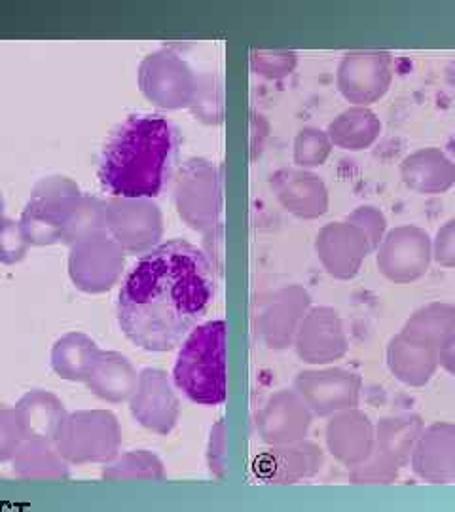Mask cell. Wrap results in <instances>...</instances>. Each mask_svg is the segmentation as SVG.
<instances>
[{
  "label": "cell",
  "mask_w": 455,
  "mask_h": 512,
  "mask_svg": "<svg viewBox=\"0 0 455 512\" xmlns=\"http://www.w3.org/2000/svg\"><path fill=\"white\" fill-rule=\"evenodd\" d=\"M217 293L211 260L184 239L160 243L141 256L118 294V325L145 351L179 348L198 327Z\"/></svg>",
  "instance_id": "cell-1"
},
{
  "label": "cell",
  "mask_w": 455,
  "mask_h": 512,
  "mask_svg": "<svg viewBox=\"0 0 455 512\" xmlns=\"http://www.w3.org/2000/svg\"><path fill=\"white\" fill-rule=\"evenodd\" d=\"M179 148V131L160 114H131L101 150L97 179L109 198L154 200Z\"/></svg>",
  "instance_id": "cell-2"
},
{
  "label": "cell",
  "mask_w": 455,
  "mask_h": 512,
  "mask_svg": "<svg viewBox=\"0 0 455 512\" xmlns=\"http://www.w3.org/2000/svg\"><path fill=\"white\" fill-rule=\"evenodd\" d=\"M226 340V321L215 319L198 325L182 342L173 382L192 403L219 406L226 401Z\"/></svg>",
  "instance_id": "cell-3"
},
{
  "label": "cell",
  "mask_w": 455,
  "mask_h": 512,
  "mask_svg": "<svg viewBox=\"0 0 455 512\" xmlns=\"http://www.w3.org/2000/svg\"><path fill=\"white\" fill-rule=\"evenodd\" d=\"M54 446L69 465H107L122 446L120 421L110 410H76L67 416Z\"/></svg>",
  "instance_id": "cell-4"
},
{
  "label": "cell",
  "mask_w": 455,
  "mask_h": 512,
  "mask_svg": "<svg viewBox=\"0 0 455 512\" xmlns=\"http://www.w3.org/2000/svg\"><path fill=\"white\" fill-rule=\"evenodd\" d=\"M222 186L217 165L192 158L175 177V205L181 219L198 232H211L219 224Z\"/></svg>",
  "instance_id": "cell-5"
},
{
  "label": "cell",
  "mask_w": 455,
  "mask_h": 512,
  "mask_svg": "<svg viewBox=\"0 0 455 512\" xmlns=\"http://www.w3.org/2000/svg\"><path fill=\"white\" fill-rule=\"evenodd\" d=\"M105 230L126 255H146L164 236L162 211L152 200L107 198Z\"/></svg>",
  "instance_id": "cell-6"
},
{
  "label": "cell",
  "mask_w": 455,
  "mask_h": 512,
  "mask_svg": "<svg viewBox=\"0 0 455 512\" xmlns=\"http://www.w3.org/2000/svg\"><path fill=\"white\" fill-rule=\"evenodd\" d=\"M137 78L146 99L167 110L190 107L198 86V76L171 50L146 55L139 65Z\"/></svg>",
  "instance_id": "cell-7"
},
{
  "label": "cell",
  "mask_w": 455,
  "mask_h": 512,
  "mask_svg": "<svg viewBox=\"0 0 455 512\" xmlns=\"http://www.w3.org/2000/svg\"><path fill=\"white\" fill-rule=\"evenodd\" d=\"M124 266L126 253L107 232L82 239L69 253V275L82 293H107L120 281Z\"/></svg>",
  "instance_id": "cell-8"
},
{
  "label": "cell",
  "mask_w": 455,
  "mask_h": 512,
  "mask_svg": "<svg viewBox=\"0 0 455 512\" xmlns=\"http://www.w3.org/2000/svg\"><path fill=\"white\" fill-rule=\"evenodd\" d=\"M391 82L393 57L387 52H349L338 67V90L355 107H368L382 99Z\"/></svg>",
  "instance_id": "cell-9"
},
{
  "label": "cell",
  "mask_w": 455,
  "mask_h": 512,
  "mask_svg": "<svg viewBox=\"0 0 455 512\" xmlns=\"http://www.w3.org/2000/svg\"><path fill=\"white\" fill-rule=\"evenodd\" d=\"M433 258V241L416 226L391 230L378 247V268L389 281L410 283L427 274Z\"/></svg>",
  "instance_id": "cell-10"
},
{
  "label": "cell",
  "mask_w": 455,
  "mask_h": 512,
  "mask_svg": "<svg viewBox=\"0 0 455 512\" xmlns=\"http://www.w3.org/2000/svg\"><path fill=\"white\" fill-rule=\"evenodd\" d=\"M131 416L139 425L158 435H169L181 414L179 397L160 368H145L139 372L137 389L129 399Z\"/></svg>",
  "instance_id": "cell-11"
},
{
  "label": "cell",
  "mask_w": 455,
  "mask_h": 512,
  "mask_svg": "<svg viewBox=\"0 0 455 512\" xmlns=\"http://www.w3.org/2000/svg\"><path fill=\"white\" fill-rule=\"evenodd\" d=\"M294 391L317 416H332L359 404L361 378L344 368L308 370L298 374Z\"/></svg>",
  "instance_id": "cell-12"
},
{
  "label": "cell",
  "mask_w": 455,
  "mask_h": 512,
  "mask_svg": "<svg viewBox=\"0 0 455 512\" xmlns=\"http://www.w3.org/2000/svg\"><path fill=\"white\" fill-rule=\"evenodd\" d=\"M311 410L296 391H277L258 414V431L266 444L285 446L306 439Z\"/></svg>",
  "instance_id": "cell-13"
},
{
  "label": "cell",
  "mask_w": 455,
  "mask_h": 512,
  "mask_svg": "<svg viewBox=\"0 0 455 512\" xmlns=\"http://www.w3.org/2000/svg\"><path fill=\"white\" fill-rule=\"evenodd\" d=\"M296 351L300 359L313 365H325L344 357L346 334L338 313L330 308H315L300 323L296 332Z\"/></svg>",
  "instance_id": "cell-14"
},
{
  "label": "cell",
  "mask_w": 455,
  "mask_h": 512,
  "mask_svg": "<svg viewBox=\"0 0 455 512\" xmlns=\"http://www.w3.org/2000/svg\"><path fill=\"white\" fill-rule=\"evenodd\" d=\"M310 306V296L292 285L273 293L258 315V330L268 348H289Z\"/></svg>",
  "instance_id": "cell-15"
},
{
  "label": "cell",
  "mask_w": 455,
  "mask_h": 512,
  "mask_svg": "<svg viewBox=\"0 0 455 512\" xmlns=\"http://www.w3.org/2000/svg\"><path fill=\"white\" fill-rule=\"evenodd\" d=\"M315 247L328 274L338 279H349L357 274L361 262L372 251L363 232L349 222L325 226L317 236Z\"/></svg>",
  "instance_id": "cell-16"
},
{
  "label": "cell",
  "mask_w": 455,
  "mask_h": 512,
  "mask_svg": "<svg viewBox=\"0 0 455 512\" xmlns=\"http://www.w3.org/2000/svg\"><path fill=\"white\" fill-rule=\"evenodd\" d=\"M323 465L321 448L313 442L273 446L255 461V475L268 484H294L315 475Z\"/></svg>",
  "instance_id": "cell-17"
},
{
  "label": "cell",
  "mask_w": 455,
  "mask_h": 512,
  "mask_svg": "<svg viewBox=\"0 0 455 512\" xmlns=\"http://www.w3.org/2000/svg\"><path fill=\"white\" fill-rule=\"evenodd\" d=\"M14 414L23 440L52 444L69 416L63 401L44 389L27 391L14 406Z\"/></svg>",
  "instance_id": "cell-18"
},
{
  "label": "cell",
  "mask_w": 455,
  "mask_h": 512,
  "mask_svg": "<svg viewBox=\"0 0 455 512\" xmlns=\"http://www.w3.org/2000/svg\"><path fill=\"white\" fill-rule=\"evenodd\" d=\"M281 205L300 219H317L327 213V188L306 169H281L272 177Z\"/></svg>",
  "instance_id": "cell-19"
},
{
  "label": "cell",
  "mask_w": 455,
  "mask_h": 512,
  "mask_svg": "<svg viewBox=\"0 0 455 512\" xmlns=\"http://www.w3.org/2000/svg\"><path fill=\"white\" fill-rule=\"evenodd\" d=\"M327 442L334 458L357 467L374 450V427L368 416L351 408L328 421Z\"/></svg>",
  "instance_id": "cell-20"
},
{
  "label": "cell",
  "mask_w": 455,
  "mask_h": 512,
  "mask_svg": "<svg viewBox=\"0 0 455 512\" xmlns=\"http://www.w3.org/2000/svg\"><path fill=\"white\" fill-rule=\"evenodd\" d=\"M414 471L431 482L455 478V427L437 423L421 433L412 454Z\"/></svg>",
  "instance_id": "cell-21"
},
{
  "label": "cell",
  "mask_w": 455,
  "mask_h": 512,
  "mask_svg": "<svg viewBox=\"0 0 455 512\" xmlns=\"http://www.w3.org/2000/svg\"><path fill=\"white\" fill-rule=\"evenodd\" d=\"M139 374L126 355L101 351L84 384L91 393L107 403H126L137 389Z\"/></svg>",
  "instance_id": "cell-22"
},
{
  "label": "cell",
  "mask_w": 455,
  "mask_h": 512,
  "mask_svg": "<svg viewBox=\"0 0 455 512\" xmlns=\"http://www.w3.org/2000/svg\"><path fill=\"white\" fill-rule=\"evenodd\" d=\"M401 175L419 194H440L455 183V165L437 148H423L402 162Z\"/></svg>",
  "instance_id": "cell-23"
},
{
  "label": "cell",
  "mask_w": 455,
  "mask_h": 512,
  "mask_svg": "<svg viewBox=\"0 0 455 512\" xmlns=\"http://www.w3.org/2000/svg\"><path fill=\"white\" fill-rule=\"evenodd\" d=\"M101 349L84 332L63 334L52 348V368L67 382H86Z\"/></svg>",
  "instance_id": "cell-24"
},
{
  "label": "cell",
  "mask_w": 455,
  "mask_h": 512,
  "mask_svg": "<svg viewBox=\"0 0 455 512\" xmlns=\"http://www.w3.org/2000/svg\"><path fill=\"white\" fill-rule=\"evenodd\" d=\"M12 471L21 480H67L69 463L61 458L52 442L23 440L12 459Z\"/></svg>",
  "instance_id": "cell-25"
},
{
  "label": "cell",
  "mask_w": 455,
  "mask_h": 512,
  "mask_svg": "<svg viewBox=\"0 0 455 512\" xmlns=\"http://www.w3.org/2000/svg\"><path fill=\"white\" fill-rule=\"evenodd\" d=\"M80 196H82L80 186L74 183L73 179L65 175H50L40 179L33 186L25 209L35 211L38 215L63 226V222Z\"/></svg>",
  "instance_id": "cell-26"
},
{
  "label": "cell",
  "mask_w": 455,
  "mask_h": 512,
  "mask_svg": "<svg viewBox=\"0 0 455 512\" xmlns=\"http://www.w3.org/2000/svg\"><path fill=\"white\" fill-rule=\"evenodd\" d=\"M382 131V122L368 107H351L338 114L328 126L332 145L344 150H363L376 143Z\"/></svg>",
  "instance_id": "cell-27"
},
{
  "label": "cell",
  "mask_w": 455,
  "mask_h": 512,
  "mask_svg": "<svg viewBox=\"0 0 455 512\" xmlns=\"http://www.w3.org/2000/svg\"><path fill=\"white\" fill-rule=\"evenodd\" d=\"M391 372L406 384L423 385L431 380L438 365L437 349L423 348L401 334L391 340L387 349Z\"/></svg>",
  "instance_id": "cell-28"
},
{
  "label": "cell",
  "mask_w": 455,
  "mask_h": 512,
  "mask_svg": "<svg viewBox=\"0 0 455 512\" xmlns=\"http://www.w3.org/2000/svg\"><path fill=\"white\" fill-rule=\"evenodd\" d=\"M455 329V308L446 304H431L419 310L401 332L402 338L423 346L437 349L452 336Z\"/></svg>",
  "instance_id": "cell-29"
},
{
  "label": "cell",
  "mask_w": 455,
  "mask_h": 512,
  "mask_svg": "<svg viewBox=\"0 0 455 512\" xmlns=\"http://www.w3.org/2000/svg\"><path fill=\"white\" fill-rule=\"evenodd\" d=\"M423 431V423L418 416H397L380 421L376 429L378 450L385 456L393 459L399 467H402L410 456L414 454V448L418 444Z\"/></svg>",
  "instance_id": "cell-30"
},
{
  "label": "cell",
  "mask_w": 455,
  "mask_h": 512,
  "mask_svg": "<svg viewBox=\"0 0 455 512\" xmlns=\"http://www.w3.org/2000/svg\"><path fill=\"white\" fill-rule=\"evenodd\" d=\"M99 232H107L105 202L91 194H82L61 226V243L73 247L82 239L91 238Z\"/></svg>",
  "instance_id": "cell-31"
},
{
  "label": "cell",
  "mask_w": 455,
  "mask_h": 512,
  "mask_svg": "<svg viewBox=\"0 0 455 512\" xmlns=\"http://www.w3.org/2000/svg\"><path fill=\"white\" fill-rule=\"evenodd\" d=\"M105 480H162L165 467L162 459L148 450H133L105 465Z\"/></svg>",
  "instance_id": "cell-32"
},
{
  "label": "cell",
  "mask_w": 455,
  "mask_h": 512,
  "mask_svg": "<svg viewBox=\"0 0 455 512\" xmlns=\"http://www.w3.org/2000/svg\"><path fill=\"white\" fill-rule=\"evenodd\" d=\"M332 143L327 133L317 128L302 129L294 139V164L302 169L327 162Z\"/></svg>",
  "instance_id": "cell-33"
},
{
  "label": "cell",
  "mask_w": 455,
  "mask_h": 512,
  "mask_svg": "<svg viewBox=\"0 0 455 512\" xmlns=\"http://www.w3.org/2000/svg\"><path fill=\"white\" fill-rule=\"evenodd\" d=\"M397 471H399V465L389 456L380 452L378 448H374L368 459L355 467V471L351 473V480L355 484H364V482L366 484H376V482L387 484L393 478H397Z\"/></svg>",
  "instance_id": "cell-34"
},
{
  "label": "cell",
  "mask_w": 455,
  "mask_h": 512,
  "mask_svg": "<svg viewBox=\"0 0 455 512\" xmlns=\"http://www.w3.org/2000/svg\"><path fill=\"white\" fill-rule=\"evenodd\" d=\"M19 226H21L25 238L29 241V245L46 247V245H54V243L61 241V226L54 220L38 215L35 211L23 209Z\"/></svg>",
  "instance_id": "cell-35"
},
{
  "label": "cell",
  "mask_w": 455,
  "mask_h": 512,
  "mask_svg": "<svg viewBox=\"0 0 455 512\" xmlns=\"http://www.w3.org/2000/svg\"><path fill=\"white\" fill-rule=\"evenodd\" d=\"M29 241L25 238L19 220H0V264H18L29 253Z\"/></svg>",
  "instance_id": "cell-36"
},
{
  "label": "cell",
  "mask_w": 455,
  "mask_h": 512,
  "mask_svg": "<svg viewBox=\"0 0 455 512\" xmlns=\"http://www.w3.org/2000/svg\"><path fill=\"white\" fill-rule=\"evenodd\" d=\"M296 54L294 52H272V50H258L251 55V65L256 74L266 78H285L296 67Z\"/></svg>",
  "instance_id": "cell-37"
},
{
  "label": "cell",
  "mask_w": 455,
  "mask_h": 512,
  "mask_svg": "<svg viewBox=\"0 0 455 512\" xmlns=\"http://www.w3.org/2000/svg\"><path fill=\"white\" fill-rule=\"evenodd\" d=\"M190 109L194 110V114L207 124L219 122L220 114H222V110H220V92L215 90L211 76L198 78V86H196V93H194Z\"/></svg>",
  "instance_id": "cell-38"
},
{
  "label": "cell",
  "mask_w": 455,
  "mask_h": 512,
  "mask_svg": "<svg viewBox=\"0 0 455 512\" xmlns=\"http://www.w3.org/2000/svg\"><path fill=\"white\" fill-rule=\"evenodd\" d=\"M21 444L23 437L19 433L14 408L0 403V463L12 461Z\"/></svg>",
  "instance_id": "cell-39"
},
{
  "label": "cell",
  "mask_w": 455,
  "mask_h": 512,
  "mask_svg": "<svg viewBox=\"0 0 455 512\" xmlns=\"http://www.w3.org/2000/svg\"><path fill=\"white\" fill-rule=\"evenodd\" d=\"M347 222L357 226L363 232L372 249L380 247L383 234H385V228H387V222H385V217H383L378 209H374V207H359L355 213H351L347 217Z\"/></svg>",
  "instance_id": "cell-40"
},
{
  "label": "cell",
  "mask_w": 455,
  "mask_h": 512,
  "mask_svg": "<svg viewBox=\"0 0 455 512\" xmlns=\"http://www.w3.org/2000/svg\"><path fill=\"white\" fill-rule=\"evenodd\" d=\"M207 459H209L211 473L217 478H224V473H226V427L222 420L217 421L215 427L211 429Z\"/></svg>",
  "instance_id": "cell-41"
},
{
  "label": "cell",
  "mask_w": 455,
  "mask_h": 512,
  "mask_svg": "<svg viewBox=\"0 0 455 512\" xmlns=\"http://www.w3.org/2000/svg\"><path fill=\"white\" fill-rule=\"evenodd\" d=\"M433 256L440 266L455 268V219L438 230L433 243Z\"/></svg>",
  "instance_id": "cell-42"
},
{
  "label": "cell",
  "mask_w": 455,
  "mask_h": 512,
  "mask_svg": "<svg viewBox=\"0 0 455 512\" xmlns=\"http://www.w3.org/2000/svg\"><path fill=\"white\" fill-rule=\"evenodd\" d=\"M438 363L455 374V334L444 340V344L438 348Z\"/></svg>",
  "instance_id": "cell-43"
},
{
  "label": "cell",
  "mask_w": 455,
  "mask_h": 512,
  "mask_svg": "<svg viewBox=\"0 0 455 512\" xmlns=\"http://www.w3.org/2000/svg\"><path fill=\"white\" fill-rule=\"evenodd\" d=\"M4 219V196L0 192V220Z\"/></svg>",
  "instance_id": "cell-44"
}]
</instances>
